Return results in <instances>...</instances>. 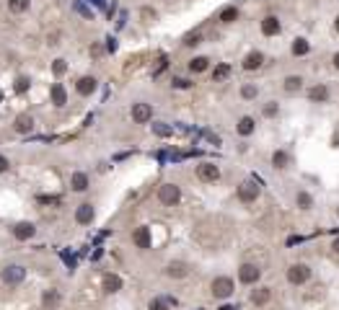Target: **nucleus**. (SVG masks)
Segmentation results:
<instances>
[{
	"label": "nucleus",
	"mask_w": 339,
	"mask_h": 310,
	"mask_svg": "<svg viewBox=\"0 0 339 310\" xmlns=\"http://www.w3.org/2000/svg\"><path fill=\"white\" fill-rule=\"evenodd\" d=\"M277 112H280V106H277L275 101H269V104L264 106V117H275Z\"/></svg>",
	"instance_id": "nucleus-37"
},
{
	"label": "nucleus",
	"mask_w": 339,
	"mask_h": 310,
	"mask_svg": "<svg viewBox=\"0 0 339 310\" xmlns=\"http://www.w3.org/2000/svg\"><path fill=\"white\" fill-rule=\"evenodd\" d=\"M238 199H241L243 204L257 202V199H259V186H257L254 181H243V184L238 186Z\"/></svg>",
	"instance_id": "nucleus-7"
},
{
	"label": "nucleus",
	"mask_w": 339,
	"mask_h": 310,
	"mask_svg": "<svg viewBox=\"0 0 339 310\" xmlns=\"http://www.w3.org/2000/svg\"><path fill=\"white\" fill-rule=\"evenodd\" d=\"M199 41H202V34H199V31H192V34L184 36V44H187V47H197Z\"/></svg>",
	"instance_id": "nucleus-35"
},
{
	"label": "nucleus",
	"mask_w": 339,
	"mask_h": 310,
	"mask_svg": "<svg viewBox=\"0 0 339 310\" xmlns=\"http://www.w3.org/2000/svg\"><path fill=\"white\" fill-rule=\"evenodd\" d=\"M308 279H311V267H308V264H292V267L287 269V282H290V284L301 287V284H306Z\"/></svg>",
	"instance_id": "nucleus-2"
},
{
	"label": "nucleus",
	"mask_w": 339,
	"mask_h": 310,
	"mask_svg": "<svg viewBox=\"0 0 339 310\" xmlns=\"http://www.w3.org/2000/svg\"><path fill=\"white\" fill-rule=\"evenodd\" d=\"M75 220L80 225H88L94 220V204H80L78 210H75Z\"/></svg>",
	"instance_id": "nucleus-20"
},
{
	"label": "nucleus",
	"mask_w": 339,
	"mask_h": 310,
	"mask_svg": "<svg viewBox=\"0 0 339 310\" xmlns=\"http://www.w3.org/2000/svg\"><path fill=\"white\" fill-rule=\"evenodd\" d=\"M153 132H155L158 137H171L174 129H171L168 124H163V122H155V124H153Z\"/></svg>",
	"instance_id": "nucleus-30"
},
{
	"label": "nucleus",
	"mask_w": 339,
	"mask_h": 310,
	"mask_svg": "<svg viewBox=\"0 0 339 310\" xmlns=\"http://www.w3.org/2000/svg\"><path fill=\"white\" fill-rule=\"evenodd\" d=\"M158 199H161L163 204L174 207V204H179V199H182V189H179L176 184H163L161 189H158Z\"/></svg>",
	"instance_id": "nucleus-3"
},
{
	"label": "nucleus",
	"mask_w": 339,
	"mask_h": 310,
	"mask_svg": "<svg viewBox=\"0 0 339 310\" xmlns=\"http://www.w3.org/2000/svg\"><path fill=\"white\" fill-rule=\"evenodd\" d=\"M0 101H3V93H0Z\"/></svg>",
	"instance_id": "nucleus-47"
},
{
	"label": "nucleus",
	"mask_w": 339,
	"mask_h": 310,
	"mask_svg": "<svg viewBox=\"0 0 339 310\" xmlns=\"http://www.w3.org/2000/svg\"><path fill=\"white\" fill-rule=\"evenodd\" d=\"M282 88H285V93H298L301 88H303V78L301 75H287L285 83H282Z\"/></svg>",
	"instance_id": "nucleus-22"
},
{
	"label": "nucleus",
	"mask_w": 339,
	"mask_h": 310,
	"mask_svg": "<svg viewBox=\"0 0 339 310\" xmlns=\"http://www.w3.org/2000/svg\"><path fill=\"white\" fill-rule=\"evenodd\" d=\"M70 186H73L75 191H86V189H88V176H86V173H80V171H78V173H73Z\"/></svg>",
	"instance_id": "nucleus-26"
},
{
	"label": "nucleus",
	"mask_w": 339,
	"mask_h": 310,
	"mask_svg": "<svg viewBox=\"0 0 339 310\" xmlns=\"http://www.w3.org/2000/svg\"><path fill=\"white\" fill-rule=\"evenodd\" d=\"M241 96H243V98H254V96H257V88H254V85H243V88H241Z\"/></svg>",
	"instance_id": "nucleus-38"
},
{
	"label": "nucleus",
	"mask_w": 339,
	"mask_h": 310,
	"mask_svg": "<svg viewBox=\"0 0 339 310\" xmlns=\"http://www.w3.org/2000/svg\"><path fill=\"white\" fill-rule=\"evenodd\" d=\"M174 85H176V88H189L192 83H189V80H184V78H174Z\"/></svg>",
	"instance_id": "nucleus-40"
},
{
	"label": "nucleus",
	"mask_w": 339,
	"mask_h": 310,
	"mask_svg": "<svg viewBox=\"0 0 339 310\" xmlns=\"http://www.w3.org/2000/svg\"><path fill=\"white\" fill-rule=\"evenodd\" d=\"M308 49H311V44H308V39H295L292 41V55L295 57H303V55H308Z\"/></svg>",
	"instance_id": "nucleus-24"
},
{
	"label": "nucleus",
	"mask_w": 339,
	"mask_h": 310,
	"mask_svg": "<svg viewBox=\"0 0 339 310\" xmlns=\"http://www.w3.org/2000/svg\"><path fill=\"white\" fill-rule=\"evenodd\" d=\"M287 163H290V155L285 152V150H275V155H272V166L275 168H287Z\"/></svg>",
	"instance_id": "nucleus-25"
},
{
	"label": "nucleus",
	"mask_w": 339,
	"mask_h": 310,
	"mask_svg": "<svg viewBox=\"0 0 339 310\" xmlns=\"http://www.w3.org/2000/svg\"><path fill=\"white\" fill-rule=\"evenodd\" d=\"M60 300H62V297H60V292H57V290H47V292H44V297H41V305L50 310V307L60 305Z\"/></svg>",
	"instance_id": "nucleus-23"
},
{
	"label": "nucleus",
	"mask_w": 339,
	"mask_h": 310,
	"mask_svg": "<svg viewBox=\"0 0 339 310\" xmlns=\"http://www.w3.org/2000/svg\"><path fill=\"white\" fill-rule=\"evenodd\" d=\"M60 196H39V204H57Z\"/></svg>",
	"instance_id": "nucleus-39"
},
{
	"label": "nucleus",
	"mask_w": 339,
	"mask_h": 310,
	"mask_svg": "<svg viewBox=\"0 0 339 310\" xmlns=\"http://www.w3.org/2000/svg\"><path fill=\"white\" fill-rule=\"evenodd\" d=\"M8 6L13 13H24V11H29V0H11Z\"/></svg>",
	"instance_id": "nucleus-32"
},
{
	"label": "nucleus",
	"mask_w": 339,
	"mask_h": 310,
	"mask_svg": "<svg viewBox=\"0 0 339 310\" xmlns=\"http://www.w3.org/2000/svg\"><path fill=\"white\" fill-rule=\"evenodd\" d=\"M264 65V55L262 52H248L243 60V70H259Z\"/></svg>",
	"instance_id": "nucleus-17"
},
{
	"label": "nucleus",
	"mask_w": 339,
	"mask_h": 310,
	"mask_svg": "<svg viewBox=\"0 0 339 310\" xmlns=\"http://www.w3.org/2000/svg\"><path fill=\"white\" fill-rule=\"evenodd\" d=\"M331 251H334V253H339V238H336V240L331 243Z\"/></svg>",
	"instance_id": "nucleus-43"
},
{
	"label": "nucleus",
	"mask_w": 339,
	"mask_h": 310,
	"mask_svg": "<svg viewBox=\"0 0 339 310\" xmlns=\"http://www.w3.org/2000/svg\"><path fill=\"white\" fill-rule=\"evenodd\" d=\"M150 117H153V109H150V104H135V106H132V119L138 122V124L150 122Z\"/></svg>",
	"instance_id": "nucleus-8"
},
{
	"label": "nucleus",
	"mask_w": 339,
	"mask_h": 310,
	"mask_svg": "<svg viewBox=\"0 0 339 310\" xmlns=\"http://www.w3.org/2000/svg\"><path fill=\"white\" fill-rule=\"evenodd\" d=\"M269 300H272V290H269V287H257V290L251 292V302L254 305H267Z\"/></svg>",
	"instance_id": "nucleus-19"
},
{
	"label": "nucleus",
	"mask_w": 339,
	"mask_h": 310,
	"mask_svg": "<svg viewBox=\"0 0 339 310\" xmlns=\"http://www.w3.org/2000/svg\"><path fill=\"white\" fill-rule=\"evenodd\" d=\"M65 70H67V62H65V60H55V62H52V73H55V75H62Z\"/></svg>",
	"instance_id": "nucleus-36"
},
{
	"label": "nucleus",
	"mask_w": 339,
	"mask_h": 310,
	"mask_svg": "<svg viewBox=\"0 0 339 310\" xmlns=\"http://www.w3.org/2000/svg\"><path fill=\"white\" fill-rule=\"evenodd\" d=\"M238 279H241V284H257L262 279V269L257 267V264H241Z\"/></svg>",
	"instance_id": "nucleus-4"
},
{
	"label": "nucleus",
	"mask_w": 339,
	"mask_h": 310,
	"mask_svg": "<svg viewBox=\"0 0 339 310\" xmlns=\"http://www.w3.org/2000/svg\"><path fill=\"white\" fill-rule=\"evenodd\" d=\"M132 240L138 248H150V228H138L132 233Z\"/></svg>",
	"instance_id": "nucleus-13"
},
{
	"label": "nucleus",
	"mask_w": 339,
	"mask_h": 310,
	"mask_svg": "<svg viewBox=\"0 0 339 310\" xmlns=\"http://www.w3.org/2000/svg\"><path fill=\"white\" fill-rule=\"evenodd\" d=\"M207 68H210V60H207V57H194V60L189 62V70H192V73H205Z\"/></svg>",
	"instance_id": "nucleus-27"
},
{
	"label": "nucleus",
	"mask_w": 339,
	"mask_h": 310,
	"mask_svg": "<svg viewBox=\"0 0 339 310\" xmlns=\"http://www.w3.org/2000/svg\"><path fill=\"white\" fill-rule=\"evenodd\" d=\"M295 204H298L301 210H311V207H313V196H311L308 191H298V194H295Z\"/></svg>",
	"instance_id": "nucleus-28"
},
{
	"label": "nucleus",
	"mask_w": 339,
	"mask_h": 310,
	"mask_svg": "<svg viewBox=\"0 0 339 310\" xmlns=\"http://www.w3.org/2000/svg\"><path fill=\"white\" fill-rule=\"evenodd\" d=\"M75 8H78V11H80V13H83V16H91V11H88V6H86V3H83V0H80V3H78V6H75Z\"/></svg>",
	"instance_id": "nucleus-41"
},
{
	"label": "nucleus",
	"mask_w": 339,
	"mask_h": 310,
	"mask_svg": "<svg viewBox=\"0 0 339 310\" xmlns=\"http://www.w3.org/2000/svg\"><path fill=\"white\" fill-rule=\"evenodd\" d=\"M331 62H334V68H336V70H339V52H336V55H334V60H331Z\"/></svg>",
	"instance_id": "nucleus-44"
},
{
	"label": "nucleus",
	"mask_w": 339,
	"mask_h": 310,
	"mask_svg": "<svg viewBox=\"0 0 339 310\" xmlns=\"http://www.w3.org/2000/svg\"><path fill=\"white\" fill-rule=\"evenodd\" d=\"M336 217H339V207H336Z\"/></svg>",
	"instance_id": "nucleus-46"
},
{
	"label": "nucleus",
	"mask_w": 339,
	"mask_h": 310,
	"mask_svg": "<svg viewBox=\"0 0 339 310\" xmlns=\"http://www.w3.org/2000/svg\"><path fill=\"white\" fill-rule=\"evenodd\" d=\"M197 179L205 181V184H213V181L220 179V168L215 163H199L197 166Z\"/></svg>",
	"instance_id": "nucleus-6"
},
{
	"label": "nucleus",
	"mask_w": 339,
	"mask_h": 310,
	"mask_svg": "<svg viewBox=\"0 0 339 310\" xmlns=\"http://www.w3.org/2000/svg\"><path fill=\"white\" fill-rule=\"evenodd\" d=\"M238 18V11L231 6V8H223V13H220V21L223 24H233V21Z\"/></svg>",
	"instance_id": "nucleus-29"
},
{
	"label": "nucleus",
	"mask_w": 339,
	"mask_h": 310,
	"mask_svg": "<svg viewBox=\"0 0 339 310\" xmlns=\"http://www.w3.org/2000/svg\"><path fill=\"white\" fill-rule=\"evenodd\" d=\"M210 290H213V297H218V300H228V297L233 295V290H236V284H233L231 277H215Z\"/></svg>",
	"instance_id": "nucleus-1"
},
{
	"label": "nucleus",
	"mask_w": 339,
	"mask_h": 310,
	"mask_svg": "<svg viewBox=\"0 0 339 310\" xmlns=\"http://www.w3.org/2000/svg\"><path fill=\"white\" fill-rule=\"evenodd\" d=\"M24 277H26V269L24 267H18V264H11V267H6L3 272H0V279H3L6 284H18V282H24Z\"/></svg>",
	"instance_id": "nucleus-5"
},
{
	"label": "nucleus",
	"mask_w": 339,
	"mask_h": 310,
	"mask_svg": "<svg viewBox=\"0 0 339 310\" xmlns=\"http://www.w3.org/2000/svg\"><path fill=\"white\" fill-rule=\"evenodd\" d=\"M254 129H257V122L251 117H241L238 124H236V132L241 137H248V135H254Z\"/></svg>",
	"instance_id": "nucleus-12"
},
{
	"label": "nucleus",
	"mask_w": 339,
	"mask_h": 310,
	"mask_svg": "<svg viewBox=\"0 0 339 310\" xmlns=\"http://www.w3.org/2000/svg\"><path fill=\"white\" fill-rule=\"evenodd\" d=\"M29 85H31L29 78H16V85H13V88H16V93H26Z\"/></svg>",
	"instance_id": "nucleus-33"
},
{
	"label": "nucleus",
	"mask_w": 339,
	"mask_h": 310,
	"mask_svg": "<svg viewBox=\"0 0 339 310\" xmlns=\"http://www.w3.org/2000/svg\"><path fill=\"white\" fill-rule=\"evenodd\" d=\"M168 305H171V300L153 297V300H150V305H148V310H168Z\"/></svg>",
	"instance_id": "nucleus-31"
},
{
	"label": "nucleus",
	"mask_w": 339,
	"mask_h": 310,
	"mask_svg": "<svg viewBox=\"0 0 339 310\" xmlns=\"http://www.w3.org/2000/svg\"><path fill=\"white\" fill-rule=\"evenodd\" d=\"M187 274H189V267L184 261H171L166 267V277H171V279H184Z\"/></svg>",
	"instance_id": "nucleus-10"
},
{
	"label": "nucleus",
	"mask_w": 339,
	"mask_h": 310,
	"mask_svg": "<svg viewBox=\"0 0 339 310\" xmlns=\"http://www.w3.org/2000/svg\"><path fill=\"white\" fill-rule=\"evenodd\" d=\"M119 290H122V277H117V274H104V292L114 295V292H119Z\"/></svg>",
	"instance_id": "nucleus-16"
},
{
	"label": "nucleus",
	"mask_w": 339,
	"mask_h": 310,
	"mask_svg": "<svg viewBox=\"0 0 339 310\" xmlns=\"http://www.w3.org/2000/svg\"><path fill=\"white\" fill-rule=\"evenodd\" d=\"M13 127H16V132L26 135V132H31V129H34V117H31V114H18V117H16V122H13Z\"/></svg>",
	"instance_id": "nucleus-11"
},
{
	"label": "nucleus",
	"mask_w": 339,
	"mask_h": 310,
	"mask_svg": "<svg viewBox=\"0 0 339 310\" xmlns=\"http://www.w3.org/2000/svg\"><path fill=\"white\" fill-rule=\"evenodd\" d=\"M336 31H339V18H336Z\"/></svg>",
	"instance_id": "nucleus-45"
},
{
	"label": "nucleus",
	"mask_w": 339,
	"mask_h": 310,
	"mask_svg": "<svg viewBox=\"0 0 339 310\" xmlns=\"http://www.w3.org/2000/svg\"><path fill=\"white\" fill-rule=\"evenodd\" d=\"M228 75H231V68H228V65H218L215 73H213L215 80H223V78H228Z\"/></svg>",
	"instance_id": "nucleus-34"
},
{
	"label": "nucleus",
	"mask_w": 339,
	"mask_h": 310,
	"mask_svg": "<svg viewBox=\"0 0 339 310\" xmlns=\"http://www.w3.org/2000/svg\"><path fill=\"white\" fill-rule=\"evenodd\" d=\"M308 98L313 104H326L329 101V88L326 85H313L311 91H308Z\"/></svg>",
	"instance_id": "nucleus-18"
},
{
	"label": "nucleus",
	"mask_w": 339,
	"mask_h": 310,
	"mask_svg": "<svg viewBox=\"0 0 339 310\" xmlns=\"http://www.w3.org/2000/svg\"><path fill=\"white\" fill-rule=\"evenodd\" d=\"M280 29H282V24H280L277 16H267V18L262 21V34H264V36H277Z\"/></svg>",
	"instance_id": "nucleus-9"
},
{
	"label": "nucleus",
	"mask_w": 339,
	"mask_h": 310,
	"mask_svg": "<svg viewBox=\"0 0 339 310\" xmlns=\"http://www.w3.org/2000/svg\"><path fill=\"white\" fill-rule=\"evenodd\" d=\"M75 88H78V93H80V96H91V93L96 91V78L86 75V78H80V80L75 83Z\"/></svg>",
	"instance_id": "nucleus-15"
},
{
	"label": "nucleus",
	"mask_w": 339,
	"mask_h": 310,
	"mask_svg": "<svg viewBox=\"0 0 339 310\" xmlns=\"http://www.w3.org/2000/svg\"><path fill=\"white\" fill-rule=\"evenodd\" d=\"M50 96H52V104H55V106H65V104H67V91L62 88V83H55V85H52Z\"/></svg>",
	"instance_id": "nucleus-21"
},
{
	"label": "nucleus",
	"mask_w": 339,
	"mask_h": 310,
	"mask_svg": "<svg viewBox=\"0 0 339 310\" xmlns=\"http://www.w3.org/2000/svg\"><path fill=\"white\" fill-rule=\"evenodd\" d=\"M3 171H8V158H3V155H0V173Z\"/></svg>",
	"instance_id": "nucleus-42"
},
{
	"label": "nucleus",
	"mask_w": 339,
	"mask_h": 310,
	"mask_svg": "<svg viewBox=\"0 0 339 310\" xmlns=\"http://www.w3.org/2000/svg\"><path fill=\"white\" fill-rule=\"evenodd\" d=\"M13 235H16L18 240H29V238L36 235V228H34L31 223H18V225L13 228Z\"/></svg>",
	"instance_id": "nucleus-14"
}]
</instances>
